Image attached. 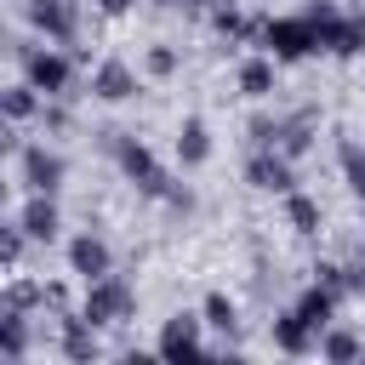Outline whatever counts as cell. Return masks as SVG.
<instances>
[{"instance_id": "cell-1", "label": "cell", "mask_w": 365, "mask_h": 365, "mask_svg": "<svg viewBox=\"0 0 365 365\" xmlns=\"http://www.w3.org/2000/svg\"><path fill=\"white\" fill-rule=\"evenodd\" d=\"M103 148L114 154V165L125 171V182H131L143 200H165V194H171V171L154 160V148H148L143 137H131V131H103Z\"/></svg>"}, {"instance_id": "cell-2", "label": "cell", "mask_w": 365, "mask_h": 365, "mask_svg": "<svg viewBox=\"0 0 365 365\" xmlns=\"http://www.w3.org/2000/svg\"><path fill=\"white\" fill-rule=\"evenodd\" d=\"M11 57L23 63V80L34 86V91H46V97H68V86H74V57L51 40V46H29V40H11Z\"/></svg>"}, {"instance_id": "cell-3", "label": "cell", "mask_w": 365, "mask_h": 365, "mask_svg": "<svg viewBox=\"0 0 365 365\" xmlns=\"http://www.w3.org/2000/svg\"><path fill=\"white\" fill-rule=\"evenodd\" d=\"M257 46H262L268 57H279V63H302V57H314V51H319L308 11H279V17H262Z\"/></svg>"}, {"instance_id": "cell-4", "label": "cell", "mask_w": 365, "mask_h": 365, "mask_svg": "<svg viewBox=\"0 0 365 365\" xmlns=\"http://www.w3.org/2000/svg\"><path fill=\"white\" fill-rule=\"evenodd\" d=\"M80 314H86L91 325H125V319L137 314V291H131V279H120V274H103V279H86V297H80Z\"/></svg>"}, {"instance_id": "cell-5", "label": "cell", "mask_w": 365, "mask_h": 365, "mask_svg": "<svg viewBox=\"0 0 365 365\" xmlns=\"http://www.w3.org/2000/svg\"><path fill=\"white\" fill-rule=\"evenodd\" d=\"M17 177H23L29 194H57V188L68 182V160H63L57 148H46V143H29V148L17 154Z\"/></svg>"}, {"instance_id": "cell-6", "label": "cell", "mask_w": 365, "mask_h": 365, "mask_svg": "<svg viewBox=\"0 0 365 365\" xmlns=\"http://www.w3.org/2000/svg\"><path fill=\"white\" fill-rule=\"evenodd\" d=\"M23 11H29V29L34 34H46L57 46H74L80 40V6L74 0H23Z\"/></svg>"}, {"instance_id": "cell-7", "label": "cell", "mask_w": 365, "mask_h": 365, "mask_svg": "<svg viewBox=\"0 0 365 365\" xmlns=\"http://www.w3.org/2000/svg\"><path fill=\"white\" fill-rule=\"evenodd\" d=\"M245 182H251L257 194H291V188H297V160L279 154V148H251Z\"/></svg>"}, {"instance_id": "cell-8", "label": "cell", "mask_w": 365, "mask_h": 365, "mask_svg": "<svg viewBox=\"0 0 365 365\" xmlns=\"http://www.w3.org/2000/svg\"><path fill=\"white\" fill-rule=\"evenodd\" d=\"M205 348V314H171L165 325H160V342H154V354L160 359H182V354H200Z\"/></svg>"}, {"instance_id": "cell-9", "label": "cell", "mask_w": 365, "mask_h": 365, "mask_svg": "<svg viewBox=\"0 0 365 365\" xmlns=\"http://www.w3.org/2000/svg\"><path fill=\"white\" fill-rule=\"evenodd\" d=\"M97 331H103V325H91L80 308L63 314V325H57V348H63V359H68V365H91V359H103Z\"/></svg>"}, {"instance_id": "cell-10", "label": "cell", "mask_w": 365, "mask_h": 365, "mask_svg": "<svg viewBox=\"0 0 365 365\" xmlns=\"http://www.w3.org/2000/svg\"><path fill=\"white\" fill-rule=\"evenodd\" d=\"M68 274H80V279H103V274H114V251H108V240L103 234H74L68 240Z\"/></svg>"}, {"instance_id": "cell-11", "label": "cell", "mask_w": 365, "mask_h": 365, "mask_svg": "<svg viewBox=\"0 0 365 365\" xmlns=\"http://www.w3.org/2000/svg\"><path fill=\"white\" fill-rule=\"evenodd\" d=\"M302 11H308V23H314L319 51L348 57V11H342V6H331V0H314V6H302Z\"/></svg>"}, {"instance_id": "cell-12", "label": "cell", "mask_w": 365, "mask_h": 365, "mask_svg": "<svg viewBox=\"0 0 365 365\" xmlns=\"http://www.w3.org/2000/svg\"><path fill=\"white\" fill-rule=\"evenodd\" d=\"M91 97H103V103L137 97V68H131L125 57H103V63L91 68Z\"/></svg>"}, {"instance_id": "cell-13", "label": "cell", "mask_w": 365, "mask_h": 365, "mask_svg": "<svg viewBox=\"0 0 365 365\" xmlns=\"http://www.w3.org/2000/svg\"><path fill=\"white\" fill-rule=\"evenodd\" d=\"M274 348H279V354H291V359L319 354V331H314L297 308H279V314H274Z\"/></svg>"}, {"instance_id": "cell-14", "label": "cell", "mask_w": 365, "mask_h": 365, "mask_svg": "<svg viewBox=\"0 0 365 365\" xmlns=\"http://www.w3.org/2000/svg\"><path fill=\"white\" fill-rule=\"evenodd\" d=\"M17 222L29 228V240H40V245H51L57 234H63V211H57V200L51 194H29L23 200V211H17Z\"/></svg>"}, {"instance_id": "cell-15", "label": "cell", "mask_w": 365, "mask_h": 365, "mask_svg": "<svg viewBox=\"0 0 365 365\" xmlns=\"http://www.w3.org/2000/svg\"><path fill=\"white\" fill-rule=\"evenodd\" d=\"M177 160H182V171H200L211 160V125L200 114H182V125H177Z\"/></svg>"}, {"instance_id": "cell-16", "label": "cell", "mask_w": 365, "mask_h": 365, "mask_svg": "<svg viewBox=\"0 0 365 365\" xmlns=\"http://www.w3.org/2000/svg\"><path fill=\"white\" fill-rule=\"evenodd\" d=\"M336 302H342V297H336L331 285L308 279V285L297 291V302H291V308H297V314H302V319H308L314 331H325V325H336Z\"/></svg>"}, {"instance_id": "cell-17", "label": "cell", "mask_w": 365, "mask_h": 365, "mask_svg": "<svg viewBox=\"0 0 365 365\" xmlns=\"http://www.w3.org/2000/svg\"><path fill=\"white\" fill-rule=\"evenodd\" d=\"M274 74H279V57H268V51H251V57L240 63V74H234V80H240V91H245L251 103H262V97L274 91Z\"/></svg>"}, {"instance_id": "cell-18", "label": "cell", "mask_w": 365, "mask_h": 365, "mask_svg": "<svg viewBox=\"0 0 365 365\" xmlns=\"http://www.w3.org/2000/svg\"><path fill=\"white\" fill-rule=\"evenodd\" d=\"M285 222H291V234H302V240H314V234L325 228V211H319V200H314V194H302V188H291V194H285Z\"/></svg>"}, {"instance_id": "cell-19", "label": "cell", "mask_w": 365, "mask_h": 365, "mask_svg": "<svg viewBox=\"0 0 365 365\" xmlns=\"http://www.w3.org/2000/svg\"><path fill=\"white\" fill-rule=\"evenodd\" d=\"M0 108H6V125H23V120H40V108H46V91H34L29 80H17V86H6V97H0Z\"/></svg>"}, {"instance_id": "cell-20", "label": "cell", "mask_w": 365, "mask_h": 365, "mask_svg": "<svg viewBox=\"0 0 365 365\" xmlns=\"http://www.w3.org/2000/svg\"><path fill=\"white\" fill-rule=\"evenodd\" d=\"M23 359H29V314L0 308V365H23Z\"/></svg>"}, {"instance_id": "cell-21", "label": "cell", "mask_w": 365, "mask_h": 365, "mask_svg": "<svg viewBox=\"0 0 365 365\" xmlns=\"http://www.w3.org/2000/svg\"><path fill=\"white\" fill-rule=\"evenodd\" d=\"M314 148V108H302V114H291V120H279V154H291V160H302Z\"/></svg>"}, {"instance_id": "cell-22", "label": "cell", "mask_w": 365, "mask_h": 365, "mask_svg": "<svg viewBox=\"0 0 365 365\" xmlns=\"http://www.w3.org/2000/svg\"><path fill=\"white\" fill-rule=\"evenodd\" d=\"M211 29H217L222 40H257V29H262V23H257V17H245L234 0H222V6L211 11Z\"/></svg>"}, {"instance_id": "cell-23", "label": "cell", "mask_w": 365, "mask_h": 365, "mask_svg": "<svg viewBox=\"0 0 365 365\" xmlns=\"http://www.w3.org/2000/svg\"><path fill=\"white\" fill-rule=\"evenodd\" d=\"M319 354L336 359V365H342V359H359V354H365V336H354L348 325H325V331H319Z\"/></svg>"}, {"instance_id": "cell-24", "label": "cell", "mask_w": 365, "mask_h": 365, "mask_svg": "<svg viewBox=\"0 0 365 365\" xmlns=\"http://www.w3.org/2000/svg\"><path fill=\"white\" fill-rule=\"evenodd\" d=\"M0 308L6 314H29V308H46V285H34V279H6V297H0Z\"/></svg>"}, {"instance_id": "cell-25", "label": "cell", "mask_w": 365, "mask_h": 365, "mask_svg": "<svg viewBox=\"0 0 365 365\" xmlns=\"http://www.w3.org/2000/svg\"><path fill=\"white\" fill-rule=\"evenodd\" d=\"M200 314H205V325H217L222 336H234V331H240V308H234L222 291H211V297L200 302Z\"/></svg>"}, {"instance_id": "cell-26", "label": "cell", "mask_w": 365, "mask_h": 365, "mask_svg": "<svg viewBox=\"0 0 365 365\" xmlns=\"http://www.w3.org/2000/svg\"><path fill=\"white\" fill-rule=\"evenodd\" d=\"M336 160H342V177H348V188H354V200H365V148L348 137L342 148H336Z\"/></svg>"}, {"instance_id": "cell-27", "label": "cell", "mask_w": 365, "mask_h": 365, "mask_svg": "<svg viewBox=\"0 0 365 365\" xmlns=\"http://www.w3.org/2000/svg\"><path fill=\"white\" fill-rule=\"evenodd\" d=\"M143 74L148 80H171L177 74V46H148L143 51Z\"/></svg>"}, {"instance_id": "cell-28", "label": "cell", "mask_w": 365, "mask_h": 365, "mask_svg": "<svg viewBox=\"0 0 365 365\" xmlns=\"http://www.w3.org/2000/svg\"><path fill=\"white\" fill-rule=\"evenodd\" d=\"M40 125H46V131H68V108H63L57 97H46V108H40Z\"/></svg>"}, {"instance_id": "cell-29", "label": "cell", "mask_w": 365, "mask_h": 365, "mask_svg": "<svg viewBox=\"0 0 365 365\" xmlns=\"http://www.w3.org/2000/svg\"><path fill=\"white\" fill-rule=\"evenodd\" d=\"M348 291L365 297V262H348Z\"/></svg>"}, {"instance_id": "cell-30", "label": "cell", "mask_w": 365, "mask_h": 365, "mask_svg": "<svg viewBox=\"0 0 365 365\" xmlns=\"http://www.w3.org/2000/svg\"><path fill=\"white\" fill-rule=\"evenodd\" d=\"M217 6H222V0H182V11H188V17H211Z\"/></svg>"}, {"instance_id": "cell-31", "label": "cell", "mask_w": 365, "mask_h": 365, "mask_svg": "<svg viewBox=\"0 0 365 365\" xmlns=\"http://www.w3.org/2000/svg\"><path fill=\"white\" fill-rule=\"evenodd\" d=\"M97 11H103V17H125V11H131V0H97Z\"/></svg>"}, {"instance_id": "cell-32", "label": "cell", "mask_w": 365, "mask_h": 365, "mask_svg": "<svg viewBox=\"0 0 365 365\" xmlns=\"http://www.w3.org/2000/svg\"><path fill=\"white\" fill-rule=\"evenodd\" d=\"M154 6H177V0H154Z\"/></svg>"}, {"instance_id": "cell-33", "label": "cell", "mask_w": 365, "mask_h": 365, "mask_svg": "<svg viewBox=\"0 0 365 365\" xmlns=\"http://www.w3.org/2000/svg\"><path fill=\"white\" fill-rule=\"evenodd\" d=\"M17 6H23V0H17Z\"/></svg>"}]
</instances>
